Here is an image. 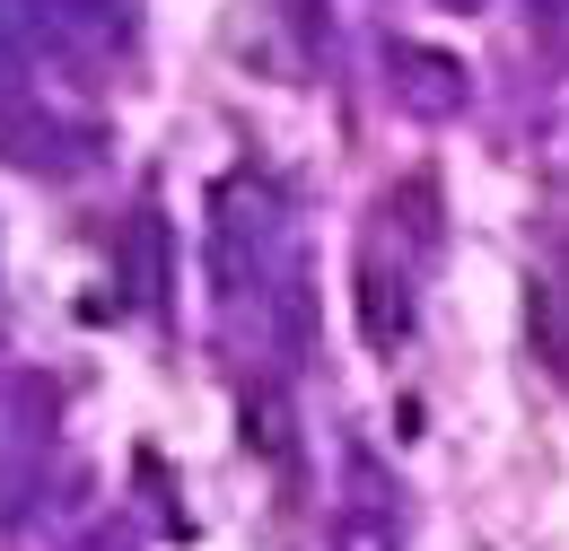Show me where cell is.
<instances>
[{
    "instance_id": "cell-1",
    "label": "cell",
    "mask_w": 569,
    "mask_h": 551,
    "mask_svg": "<svg viewBox=\"0 0 569 551\" xmlns=\"http://www.w3.org/2000/svg\"><path fill=\"white\" fill-rule=\"evenodd\" d=\"M359 307H368V342H377V350L403 333V298L386 307V272H359Z\"/></svg>"
},
{
    "instance_id": "cell-2",
    "label": "cell",
    "mask_w": 569,
    "mask_h": 551,
    "mask_svg": "<svg viewBox=\"0 0 569 551\" xmlns=\"http://www.w3.org/2000/svg\"><path fill=\"white\" fill-rule=\"evenodd\" d=\"M456 9H473V0H456Z\"/></svg>"
}]
</instances>
